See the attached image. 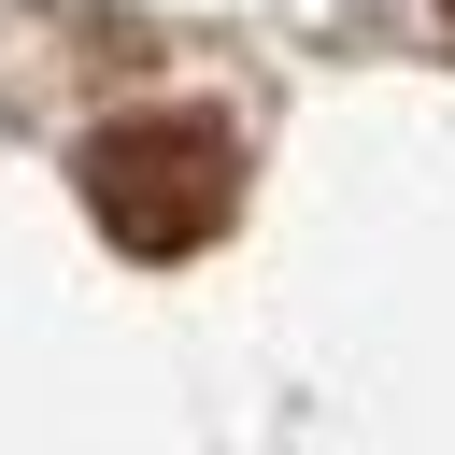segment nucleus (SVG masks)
Returning <instances> with one entry per match:
<instances>
[{"label":"nucleus","mask_w":455,"mask_h":455,"mask_svg":"<svg viewBox=\"0 0 455 455\" xmlns=\"http://www.w3.org/2000/svg\"><path fill=\"white\" fill-rule=\"evenodd\" d=\"M71 185L114 256H199L242 213V142H228V114H114L71 156Z\"/></svg>","instance_id":"obj_1"},{"label":"nucleus","mask_w":455,"mask_h":455,"mask_svg":"<svg viewBox=\"0 0 455 455\" xmlns=\"http://www.w3.org/2000/svg\"><path fill=\"white\" fill-rule=\"evenodd\" d=\"M441 14H455V0H441Z\"/></svg>","instance_id":"obj_2"}]
</instances>
